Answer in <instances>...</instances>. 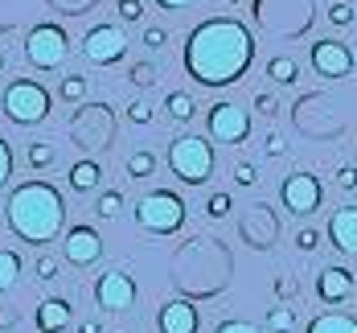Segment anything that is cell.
<instances>
[{"instance_id": "cell-1", "label": "cell", "mask_w": 357, "mask_h": 333, "mask_svg": "<svg viewBox=\"0 0 357 333\" xmlns=\"http://www.w3.org/2000/svg\"><path fill=\"white\" fill-rule=\"evenodd\" d=\"M255 58V37L230 17H210L185 37V71L202 87H230L247 74Z\"/></svg>"}, {"instance_id": "cell-2", "label": "cell", "mask_w": 357, "mask_h": 333, "mask_svg": "<svg viewBox=\"0 0 357 333\" xmlns=\"http://www.w3.org/2000/svg\"><path fill=\"white\" fill-rule=\"evenodd\" d=\"M4 219H8V230H13L21 243L45 247V243H54V239L62 235L66 202H62V193L50 182H25L8 193Z\"/></svg>"}, {"instance_id": "cell-3", "label": "cell", "mask_w": 357, "mask_h": 333, "mask_svg": "<svg viewBox=\"0 0 357 333\" xmlns=\"http://www.w3.org/2000/svg\"><path fill=\"white\" fill-rule=\"evenodd\" d=\"M169 169L185 185H206L214 173V145L202 136H177L169 145Z\"/></svg>"}, {"instance_id": "cell-4", "label": "cell", "mask_w": 357, "mask_h": 333, "mask_svg": "<svg viewBox=\"0 0 357 333\" xmlns=\"http://www.w3.org/2000/svg\"><path fill=\"white\" fill-rule=\"evenodd\" d=\"M0 103H4V115L13 124L33 128V124H41L50 115V91L41 82H33V78H17V82L4 87V99Z\"/></svg>"}, {"instance_id": "cell-5", "label": "cell", "mask_w": 357, "mask_h": 333, "mask_svg": "<svg viewBox=\"0 0 357 333\" xmlns=\"http://www.w3.org/2000/svg\"><path fill=\"white\" fill-rule=\"evenodd\" d=\"M136 222L152 235H177L185 226V202L169 189H152L136 202Z\"/></svg>"}, {"instance_id": "cell-6", "label": "cell", "mask_w": 357, "mask_h": 333, "mask_svg": "<svg viewBox=\"0 0 357 333\" xmlns=\"http://www.w3.org/2000/svg\"><path fill=\"white\" fill-rule=\"evenodd\" d=\"M66 54H70V37L62 25H33L29 37H25V58H29V66L37 71H58L62 62H66Z\"/></svg>"}, {"instance_id": "cell-7", "label": "cell", "mask_w": 357, "mask_h": 333, "mask_svg": "<svg viewBox=\"0 0 357 333\" xmlns=\"http://www.w3.org/2000/svg\"><path fill=\"white\" fill-rule=\"evenodd\" d=\"M206 124H210V136L218 145H243L250 136V115L238 103H214L206 111Z\"/></svg>"}, {"instance_id": "cell-8", "label": "cell", "mask_w": 357, "mask_h": 333, "mask_svg": "<svg viewBox=\"0 0 357 333\" xmlns=\"http://www.w3.org/2000/svg\"><path fill=\"white\" fill-rule=\"evenodd\" d=\"M284 206L296 214V219H308V214H317L321 210V198H324V189H321V182L312 177V173H287L284 177Z\"/></svg>"}, {"instance_id": "cell-9", "label": "cell", "mask_w": 357, "mask_h": 333, "mask_svg": "<svg viewBox=\"0 0 357 333\" xmlns=\"http://www.w3.org/2000/svg\"><path fill=\"white\" fill-rule=\"evenodd\" d=\"M82 54H86V62H95V66H115L123 54H128V37L119 25H95L91 34L82 37Z\"/></svg>"}, {"instance_id": "cell-10", "label": "cell", "mask_w": 357, "mask_h": 333, "mask_svg": "<svg viewBox=\"0 0 357 333\" xmlns=\"http://www.w3.org/2000/svg\"><path fill=\"white\" fill-rule=\"evenodd\" d=\"M95 300H99V309H107V313H123V309L136 304V280H132L128 272L111 267V272H103V276L95 280Z\"/></svg>"}, {"instance_id": "cell-11", "label": "cell", "mask_w": 357, "mask_h": 333, "mask_svg": "<svg viewBox=\"0 0 357 333\" xmlns=\"http://www.w3.org/2000/svg\"><path fill=\"white\" fill-rule=\"evenodd\" d=\"M312 71L321 74V78H345V74L354 71V50L345 41L324 37V41L312 45Z\"/></svg>"}, {"instance_id": "cell-12", "label": "cell", "mask_w": 357, "mask_h": 333, "mask_svg": "<svg viewBox=\"0 0 357 333\" xmlns=\"http://www.w3.org/2000/svg\"><path fill=\"white\" fill-rule=\"evenodd\" d=\"M62 256L70 259L74 267H91L95 259L103 256V239L95 226H70L62 239Z\"/></svg>"}, {"instance_id": "cell-13", "label": "cell", "mask_w": 357, "mask_h": 333, "mask_svg": "<svg viewBox=\"0 0 357 333\" xmlns=\"http://www.w3.org/2000/svg\"><path fill=\"white\" fill-rule=\"evenodd\" d=\"M202 317L189 300H165L160 313H156V330L160 333H197Z\"/></svg>"}, {"instance_id": "cell-14", "label": "cell", "mask_w": 357, "mask_h": 333, "mask_svg": "<svg viewBox=\"0 0 357 333\" xmlns=\"http://www.w3.org/2000/svg\"><path fill=\"white\" fill-rule=\"evenodd\" d=\"M354 293V272L349 267H321V276H317V296H321L324 304H341V300H349Z\"/></svg>"}, {"instance_id": "cell-15", "label": "cell", "mask_w": 357, "mask_h": 333, "mask_svg": "<svg viewBox=\"0 0 357 333\" xmlns=\"http://www.w3.org/2000/svg\"><path fill=\"white\" fill-rule=\"evenodd\" d=\"M328 239H333L337 251L357 256V206H341V210H333V219H328Z\"/></svg>"}, {"instance_id": "cell-16", "label": "cell", "mask_w": 357, "mask_h": 333, "mask_svg": "<svg viewBox=\"0 0 357 333\" xmlns=\"http://www.w3.org/2000/svg\"><path fill=\"white\" fill-rule=\"evenodd\" d=\"M70 317H74V304L66 296H45L37 304V330L41 333H62L70 325Z\"/></svg>"}, {"instance_id": "cell-17", "label": "cell", "mask_w": 357, "mask_h": 333, "mask_svg": "<svg viewBox=\"0 0 357 333\" xmlns=\"http://www.w3.org/2000/svg\"><path fill=\"white\" fill-rule=\"evenodd\" d=\"M308 333H357V317L349 313H321L308 321Z\"/></svg>"}, {"instance_id": "cell-18", "label": "cell", "mask_w": 357, "mask_h": 333, "mask_svg": "<svg viewBox=\"0 0 357 333\" xmlns=\"http://www.w3.org/2000/svg\"><path fill=\"white\" fill-rule=\"evenodd\" d=\"M99 182H103V169H99L95 161H78V165H70V189L91 193V189H99Z\"/></svg>"}, {"instance_id": "cell-19", "label": "cell", "mask_w": 357, "mask_h": 333, "mask_svg": "<svg viewBox=\"0 0 357 333\" xmlns=\"http://www.w3.org/2000/svg\"><path fill=\"white\" fill-rule=\"evenodd\" d=\"M267 78H271V82H280V87H291V82L300 78V62H296V58H287V54H280V58H271V62H267Z\"/></svg>"}, {"instance_id": "cell-20", "label": "cell", "mask_w": 357, "mask_h": 333, "mask_svg": "<svg viewBox=\"0 0 357 333\" xmlns=\"http://www.w3.org/2000/svg\"><path fill=\"white\" fill-rule=\"evenodd\" d=\"M165 111H169V119H177V124H189V119L197 115V103H193V95H185V91H173V95L165 99Z\"/></svg>"}, {"instance_id": "cell-21", "label": "cell", "mask_w": 357, "mask_h": 333, "mask_svg": "<svg viewBox=\"0 0 357 333\" xmlns=\"http://www.w3.org/2000/svg\"><path fill=\"white\" fill-rule=\"evenodd\" d=\"M21 276V256L17 251H0V293H8Z\"/></svg>"}, {"instance_id": "cell-22", "label": "cell", "mask_w": 357, "mask_h": 333, "mask_svg": "<svg viewBox=\"0 0 357 333\" xmlns=\"http://www.w3.org/2000/svg\"><path fill=\"white\" fill-rule=\"evenodd\" d=\"M128 173H132V177H152V173H156V152H148V148L132 152V156H128Z\"/></svg>"}, {"instance_id": "cell-23", "label": "cell", "mask_w": 357, "mask_h": 333, "mask_svg": "<svg viewBox=\"0 0 357 333\" xmlns=\"http://www.w3.org/2000/svg\"><path fill=\"white\" fill-rule=\"evenodd\" d=\"M119 210H123V193H119V189L99 193V202H95V214H99V219H115Z\"/></svg>"}, {"instance_id": "cell-24", "label": "cell", "mask_w": 357, "mask_h": 333, "mask_svg": "<svg viewBox=\"0 0 357 333\" xmlns=\"http://www.w3.org/2000/svg\"><path fill=\"white\" fill-rule=\"evenodd\" d=\"M296 330V313L291 309H271L267 313V333H291Z\"/></svg>"}, {"instance_id": "cell-25", "label": "cell", "mask_w": 357, "mask_h": 333, "mask_svg": "<svg viewBox=\"0 0 357 333\" xmlns=\"http://www.w3.org/2000/svg\"><path fill=\"white\" fill-rule=\"evenodd\" d=\"M58 91H62V99H66V103H78V99L86 95V78H82V74H66Z\"/></svg>"}, {"instance_id": "cell-26", "label": "cell", "mask_w": 357, "mask_h": 333, "mask_svg": "<svg viewBox=\"0 0 357 333\" xmlns=\"http://www.w3.org/2000/svg\"><path fill=\"white\" fill-rule=\"evenodd\" d=\"M29 165L33 169H50L54 165V145H29Z\"/></svg>"}, {"instance_id": "cell-27", "label": "cell", "mask_w": 357, "mask_h": 333, "mask_svg": "<svg viewBox=\"0 0 357 333\" xmlns=\"http://www.w3.org/2000/svg\"><path fill=\"white\" fill-rule=\"evenodd\" d=\"M230 210H234L230 193H214V198H210V206H206V214H210V219H226Z\"/></svg>"}, {"instance_id": "cell-28", "label": "cell", "mask_w": 357, "mask_h": 333, "mask_svg": "<svg viewBox=\"0 0 357 333\" xmlns=\"http://www.w3.org/2000/svg\"><path fill=\"white\" fill-rule=\"evenodd\" d=\"M354 4H345V0H337V4H333V8H328V21H333V25H354Z\"/></svg>"}, {"instance_id": "cell-29", "label": "cell", "mask_w": 357, "mask_h": 333, "mask_svg": "<svg viewBox=\"0 0 357 333\" xmlns=\"http://www.w3.org/2000/svg\"><path fill=\"white\" fill-rule=\"evenodd\" d=\"M8 177H13V148H8L4 136H0V189L8 185Z\"/></svg>"}, {"instance_id": "cell-30", "label": "cell", "mask_w": 357, "mask_h": 333, "mask_svg": "<svg viewBox=\"0 0 357 333\" xmlns=\"http://www.w3.org/2000/svg\"><path fill=\"white\" fill-rule=\"evenodd\" d=\"M234 182L243 185V189H250V185L259 182V169H255L250 161H238V165H234Z\"/></svg>"}, {"instance_id": "cell-31", "label": "cell", "mask_w": 357, "mask_h": 333, "mask_svg": "<svg viewBox=\"0 0 357 333\" xmlns=\"http://www.w3.org/2000/svg\"><path fill=\"white\" fill-rule=\"evenodd\" d=\"M296 247H300V251H317V247H321V235H317L312 226H304V230H296Z\"/></svg>"}, {"instance_id": "cell-32", "label": "cell", "mask_w": 357, "mask_h": 333, "mask_svg": "<svg viewBox=\"0 0 357 333\" xmlns=\"http://www.w3.org/2000/svg\"><path fill=\"white\" fill-rule=\"evenodd\" d=\"M165 41H169V34H165L160 25H148V29H144V45H148V50H165Z\"/></svg>"}, {"instance_id": "cell-33", "label": "cell", "mask_w": 357, "mask_h": 333, "mask_svg": "<svg viewBox=\"0 0 357 333\" xmlns=\"http://www.w3.org/2000/svg\"><path fill=\"white\" fill-rule=\"evenodd\" d=\"M37 280H45V284H50V280H58V259H50V256L37 259Z\"/></svg>"}, {"instance_id": "cell-34", "label": "cell", "mask_w": 357, "mask_h": 333, "mask_svg": "<svg viewBox=\"0 0 357 333\" xmlns=\"http://www.w3.org/2000/svg\"><path fill=\"white\" fill-rule=\"evenodd\" d=\"M115 8H119V17H123V21H140V17H144V4H140V0H119Z\"/></svg>"}, {"instance_id": "cell-35", "label": "cell", "mask_w": 357, "mask_h": 333, "mask_svg": "<svg viewBox=\"0 0 357 333\" xmlns=\"http://www.w3.org/2000/svg\"><path fill=\"white\" fill-rule=\"evenodd\" d=\"M128 119H132V124H152V108H148L144 99H136V103L128 108Z\"/></svg>"}, {"instance_id": "cell-36", "label": "cell", "mask_w": 357, "mask_h": 333, "mask_svg": "<svg viewBox=\"0 0 357 333\" xmlns=\"http://www.w3.org/2000/svg\"><path fill=\"white\" fill-rule=\"evenodd\" d=\"M132 82H136V87H148V82H156V71H152L148 62H140V66H132Z\"/></svg>"}, {"instance_id": "cell-37", "label": "cell", "mask_w": 357, "mask_h": 333, "mask_svg": "<svg viewBox=\"0 0 357 333\" xmlns=\"http://www.w3.org/2000/svg\"><path fill=\"white\" fill-rule=\"evenodd\" d=\"M214 333H259V325H250V321H222Z\"/></svg>"}, {"instance_id": "cell-38", "label": "cell", "mask_w": 357, "mask_h": 333, "mask_svg": "<svg viewBox=\"0 0 357 333\" xmlns=\"http://www.w3.org/2000/svg\"><path fill=\"white\" fill-rule=\"evenodd\" d=\"M263 148H267V156H284V152H287V140L280 136V132H271V136H267V145H263Z\"/></svg>"}, {"instance_id": "cell-39", "label": "cell", "mask_w": 357, "mask_h": 333, "mask_svg": "<svg viewBox=\"0 0 357 333\" xmlns=\"http://www.w3.org/2000/svg\"><path fill=\"white\" fill-rule=\"evenodd\" d=\"M337 185H341V189H357V169L354 165H345V169L337 173Z\"/></svg>"}, {"instance_id": "cell-40", "label": "cell", "mask_w": 357, "mask_h": 333, "mask_svg": "<svg viewBox=\"0 0 357 333\" xmlns=\"http://www.w3.org/2000/svg\"><path fill=\"white\" fill-rule=\"evenodd\" d=\"M255 108L263 111V115H275V108H280V103H275V95H255Z\"/></svg>"}, {"instance_id": "cell-41", "label": "cell", "mask_w": 357, "mask_h": 333, "mask_svg": "<svg viewBox=\"0 0 357 333\" xmlns=\"http://www.w3.org/2000/svg\"><path fill=\"white\" fill-rule=\"evenodd\" d=\"M160 8H189V4H197V0H156Z\"/></svg>"}, {"instance_id": "cell-42", "label": "cell", "mask_w": 357, "mask_h": 333, "mask_svg": "<svg viewBox=\"0 0 357 333\" xmlns=\"http://www.w3.org/2000/svg\"><path fill=\"white\" fill-rule=\"evenodd\" d=\"M78 333H103V330H99V321H82V325H78Z\"/></svg>"}, {"instance_id": "cell-43", "label": "cell", "mask_w": 357, "mask_h": 333, "mask_svg": "<svg viewBox=\"0 0 357 333\" xmlns=\"http://www.w3.org/2000/svg\"><path fill=\"white\" fill-rule=\"evenodd\" d=\"M0 71H4V50H0Z\"/></svg>"}, {"instance_id": "cell-44", "label": "cell", "mask_w": 357, "mask_h": 333, "mask_svg": "<svg viewBox=\"0 0 357 333\" xmlns=\"http://www.w3.org/2000/svg\"><path fill=\"white\" fill-rule=\"evenodd\" d=\"M226 4H238V0H226Z\"/></svg>"}]
</instances>
